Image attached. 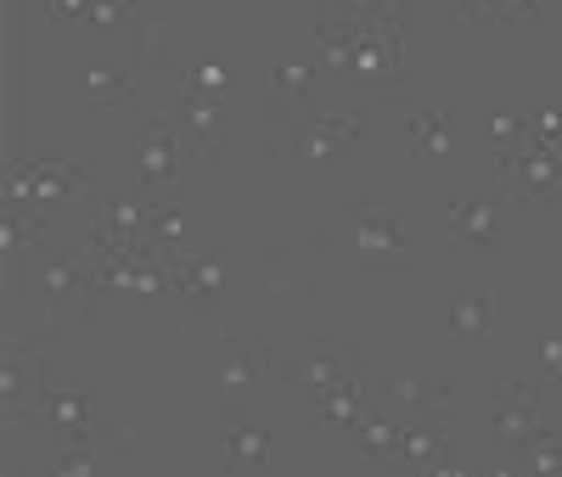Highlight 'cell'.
Instances as JSON below:
<instances>
[{"label":"cell","mask_w":562,"mask_h":477,"mask_svg":"<svg viewBox=\"0 0 562 477\" xmlns=\"http://www.w3.org/2000/svg\"><path fill=\"white\" fill-rule=\"evenodd\" d=\"M52 472H63V477H97V472H102V461H97V439H68V444H57Z\"/></svg>","instance_id":"obj_31"},{"label":"cell","mask_w":562,"mask_h":477,"mask_svg":"<svg viewBox=\"0 0 562 477\" xmlns=\"http://www.w3.org/2000/svg\"><path fill=\"white\" fill-rule=\"evenodd\" d=\"M40 421L57 433V444H68V439H90V394H85V388H45V399H40Z\"/></svg>","instance_id":"obj_16"},{"label":"cell","mask_w":562,"mask_h":477,"mask_svg":"<svg viewBox=\"0 0 562 477\" xmlns=\"http://www.w3.org/2000/svg\"><path fill=\"white\" fill-rule=\"evenodd\" d=\"M180 236H186V208L158 203V208L147 214V230H140V242L158 248V253H180Z\"/></svg>","instance_id":"obj_28"},{"label":"cell","mask_w":562,"mask_h":477,"mask_svg":"<svg viewBox=\"0 0 562 477\" xmlns=\"http://www.w3.org/2000/svg\"><path fill=\"white\" fill-rule=\"evenodd\" d=\"M34 286L45 298V320L52 326H85V293H90V264L85 253H57L34 248Z\"/></svg>","instance_id":"obj_5"},{"label":"cell","mask_w":562,"mask_h":477,"mask_svg":"<svg viewBox=\"0 0 562 477\" xmlns=\"http://www.w3.org/2000/svg\"><path fill=\"white\" fill-rule=\"evenodd\" d=\"M276 371L293 382V388H304L310 399L338 388V382L360 376V349L355 343H338V338H310V343H281L270 349Z\"/></svg>","instance_id":"obj_3"},{"label":"cell","mask_w":562,"mask_h":477,"mask_svg":"<svg viewBox=\"0 0 562 477\" xmlns=\"http://www.w3.org/2000/svg\"><path fill=\"white\" fill-rule=\"evenodd\" d=\"M315 73H321V63H276L270 90H276V113H281V118L299 113L310 95H315Z\"/></svg>","instance_id":"obj_22"},{"label":"cell","mask_w":562,"mask_h":477,"mask_svg":"<svg viewBox=\"0 0 562 477\" xmlns=\"http://www.w3.org/2000/svg\"><path fill=\"white\" fill-rule=\"evenodd\" d=\"M360 147V113H321L299 129H281L276 152L293 163H326V158H349Z\"/></svg>","instance_id":"obj_6"},{"label":"cell","mask_w":562,"mask_h":477,"mask_svg":"<svg viewBox=\"0 0 562 477\" xmlns=\"http://www.w3.org/2000/svg\"><path fill=\"white\" fill-rule=\"evenodd\" d=\"M85 95L97 107H130L135 102V84L124 73H108V68H85Z\"/></svg>","instance_id":"obj_30"},{"label":"cell","mask_w":562,"mask_h":477,"mask_svg":"<svg viewBox=\"0 0 562 477\" xmlns=\"http://www.w3.org/2000/svg\"><path fill=\"white\" fill-rule=\"evenodd\" d=\"M40 343H7V371H0V410H7V421H40Z\"/></svg>","instance_id":"obj_9"},{"label":"cell","mask_w":562,"mask_h":477,"mask_svg":"<svg viewBox=\"0 0 562 477\" xmlns=\"http://www.w3.org/2000/svg\"><path fill=\"white\" fill-rule=\"evenodd\" d=\"M540 0H456V23H529Z\"/></svg>","instance_id":"obj_24"},{"label":"cell","mask_w":562,"mask_h":477,"mask_svg":"<svg viewBox=\"0 0 562 477\" xmlns=\"http://www.w3.org/2000/svg\"><path fill=\"white\" fill-rule=\"evenodd\" d=\"M540 433V388L535 382H506L495 394V450L518 455Z\"/></svg>","instance_id":"obj_10"},{"label":"cell","mask_w":562,"mask_h":477,"mask_svg":"<svg viewBox=\"0 0 562 477\" xmlns=\"http://www.w3.org/2000/svg\"><path fill=\"white\" fill-rule=\"evenodd\" d=\"M130 18V0H90V23H113Z\"/></svg>","instance_id":"obj_37"},{"label":"cell","mask_w":562,"mask_h":477,"mask_svg":"<svg viewBox=\"0 0 562 477\" xmlns=\"http://www.w3.org/2000/svg\"><path fill=\"white\" fill-rule=\"evenodd\" d=\"M135 29H140V57H147V63H169V29H158L147 18H140Z\"/></svg>","instance_id":"obj_33"},{"label":"cell","mask_w":562,"mask_h":477,"mask_svg":"<svg viewBox=\"0 0 562 477\" xmlns=\"http://www.w3.org/2000/svg\"><path fill=\"white\" fill-rule=\"evenodd\" d=\"M276 360H270V343H231L225 349V365H220V399L225 405H254L265 394Z\"/></svg>","instance_id":"obj_13"},{"label":"cell","mask_w":562,"mask_h":477,"mask_svg":"<svg viewBox=\"0 0 562 477\" xmlns=\"http://www.w3.org/2000/svg\"><path fill=\"white\" fill-rule=\"evenodd\" d=\"M371 405L400 416V421H422V416H445L450 410V394L439 388V382H428V371L416 365V343L405 349V371H394L389 382H378L371 388Z\"/></svg>","instance_id":"obj_7"},{"label":"cell","mask_w":562,"mask_h":477,"mask_svg":"<svg viewBox=\"0 0 562 477\" xmlns=\"http://www.w3.org/2000/svg\"><path fill=\"white\" fill-rule=\"evenodd\" d=\"M501 203L506 197H479V203H450V230L461 236V242H479V248H490L495 242V219H501Z\"/></svg>","instance_id":"obj_21"},{"label":"cell","mask_w":562,"mask_h":477,"mask_svg":"<svg viewBox=\"0 0 562 477\" xmlns=\"http://www.w3.org/2000/svg\"><path fill=\"white\" fill-rule=\"evenodd\" d=\"M321 225H333L326 236H338V242H344L366 270H400V264L411 259L405 225H400V214H389V208H371V203L321 208Z\"/></svg>","instance_id":"obj_1"},{"label":"cell","mask_w":562,"mask_h":477,"mask_svg":"<svg viewBox=\"0 0 562 477\" xmlns=\"http://www.w3.org/2000/svg\"><path fill=\"white\" fill-rule=\"evenodd\" d=\"M501 472H524V477H557L562 472V433H535Z\"/></svg>","instance_id":"obj_23"},{"label":"cell","mask_w":562,"mask_h":477,"mask_svg":"<svg viewBox=\"0 0 562 477\" xmlns=\"http://www.w3.org/2000/svg\"><path fill=\"white\" fill-rule=\"evenodd\" d=\"M175 124H180V135H186V152L220 158V102H214V95L180 84V113H175Z\"/></svg>","instance_id":"obj_14"},{"label":"cell","mask_w":562,"mask_h":477,"mask_svg":"<svg viewBox=\"0 0 562 477\" xmlns=\"http://www.w3.org/2000/svg\"><path fill=\"white\" fill-rule=\"evenodd\" d=\"M180 84L214 95V102L225 107V102H231V90H237V68H231V63H192V68H180Z\"/></svg>","instance_id":"obj_26"},{"label":"cell","mask_w":562,"mask_h":477,"mask_svg":"<svg viewBox=\"0 0 562 477\" xmlns=\"http://www.w3.org/2000/svg\"><path fill=\"white\" fill-rule=\"evenodd\" d=\"M180 152H186L180 124L169 113H147L140 118V135H135V180L164 197V191L175 185V174H180Z\"/></svg>","instance_id":"obj_8"},{"label":"cell","mask_w":562,"mask_h":477,"mask_svg":"<svg viewBox=\"0 0 562 477\" xmlns=\"http://www.w3.org/2000/svg\"><path fill=\"white\" fill-rule=\"evenodd\" d=\"M366 410H371V399H366V382L360 376H349V382H338V388L315 394V416L326 427H338V433H355V427L366 421Z\"/></svg>","instance_id":"obj_18"},{"label":"cell","mask_w":562,"mask_h":477,"mask_svg":"<svg viewBox=\"0 0 562 477\" xmlns=\"http://www.w3.org/2000/svg\"><path fill=\"white\" fill-rule=\"evenodd\" d=\"M524 129H529V118H524V113H495V118H490V135H495V147H501V152H506Z\"/></svg>","instance_id":"obj_35"},{"label":"cell","mask_w":562,"mask_h":477,"mask_svg":"<svg viewBox=\"0 0 562 477\" xmlns=\"http://www.w3.org/2000/svg\"><path fill=\"white\" fill-rule=\"evenodd\" d=\"M79 180L85 169L79 163H18L7 174V208H29V203H63V197H79Z\"/></svg>","instance_id":"obj_11"},{"label":"cell","mask_w":562,"mask_h":477,"mask_svg":"<svg viewBox=\"0 0 562 477\" xmlns=\"http://www.w3.org/2000/svg\"><path fill=\"white\" fill-rule=\"evenodd\" d=\"M158 208V191L135 185L130 197L97 208V225H90V248H135L140 230H147V214Z\"/></svg>","instance_id":"obj_12"},{"label":"cell","mask_w":562,"mask_h":477,"mask_svg":"<svg viewBox=\"0 0 562 477\" xmlns=\"http://www.w3.org/2000/svg\"><path fill=\"white\" fill-rule=\"evenodd\" d=\"M18 248H45V219L40 214H18V208H7V219H0V253L7 259H18Z\"/></svg>","instance_id":"obj_27"},{"label":"cell","mask_w":562,"mask_h":477,"mask_svg":"<svg viewBox=\"0 0 562 477\" xmlns=\"http://www.w3.org/2000/svg\"><path fill=\"white\" fill-rule=\"evenodd\" d=\"M535 354H540V371L551 382H562V331H546V338H535Z\"/></svg>","instance_id":"obj_34"},{"label":"cell","mask_w":562,"mask_h":477,"mask_svg":"<svg viewBox=\"0 0 562 477\" xmlns=\"http://www.w3.org/2000/svg\"><path fill=\"white\" fill-rule=\"evenodd\" d=\"M45 18H52V23H74V18H90V0H45Z\"/></svg>","instance_id":"obj_36"},{"label":"cell","mask_w":562,"mask_h":477,"mask_svg":"<svg viewBox=\"0 0 562 477\" xmlns=\"http://www.w3.org/2000/svg\"><path fill=\"white\" fill-rule=\"evenodd\" d=\"M360 95H389L405 84V39H400V0L383 12L355 29V63L344 73Z\"/></svg>","instance_id":"obj_2"},{"label":"cell","mask_w":562,"mask_h":477,"mask_svg":"<svg viewBox=\"0 0 562 477\" xmlns=\"http://www.w3.org/2000/svg\"><path fill=\"white\" fill-rule=\"evenodd\" d=\"M501 197L529 203V197H562V152L546 147L535 129H524L501 152Z\"/></svg>","instance_id":"obj_4"},{"label":"cell","mask_w":562,"mask_h":477,"mask_svg":"<svg viewBox=\"0 0 562 477\" xmlns=\"http://www.w3.org/2000/svg\"><path fill=\"white\" fill-rule=\"evenodd\" d=\"M225 270H231L225 253H169V281L186 298H214L225 286Z\"/></svg>","instance_id":"obj_17"},{"label":"cell","mask_w":562,"mask_h":477,"mask_svg":"<svg viewBox=\"0 0 562 477\" xmlns=\"http://www.w3.org/2000/svg\"><path fill=\"white\" fill-rule=\"evenodd\" d=\"M270 450H276V439H270V427H259V421H237L225 433V466L231 472H259L270 461Z\"/></svg>","instance_id":"obj_20"},{"label":"cell","mask_w":562,"mask_h":477,"mask_svg":"<svg viewBox=\"0 0 562 477\" xmlns=\"http://www.w3.org/2000/svg\"><path fill=\"white\" fill-rule=\"evenodd\" d=\"M450 326L461 331V338H490V331H495V304H490V293H456V298H450Z\"/></svg>","instance_id":"obj_25"},{"label":"cell","mask_w":562,"mask_h":477,"mask_svg":"<svg viewBox=\"0 0 562 477\" xmlns=\"http://www.w3.org/2000/svg\"><path fill=\"white\" fill-rule=\"evenodd\" d=\"M411 152L445 158L450 152V118L445 113H411Z\"/></svg>","instance_id":"obj_29"},{"label":"cell","mask_w":562,"mask_h":477,"mask_svg":"<svg viewBox=\"0 0 562 477\" xmlns=\"http://www.w3.org/2000/svg\"><path fill=\"white\" fill-rule=\"evenodd\" d=\"M394 7V0H321V23H349V29H360V23H371V18H383Z\"/></svg>","instance_id":"obj_32"},{"label":"cell","mask_w":562,"mask_h":477,"mask_svg":"<svg viewBox=\"0 0 562 477\" xmlns=\"http://www.w3.org/2000/svg\"><path fill=\"white\" fill-rule=\"evenodd\" d=\"M400 433L405 421L389 416V410H366V421L355 427V450L371 461V466H394L400 461Z\"/></svg>","instance_id":"obj_19"},{"label":"cell","mask_w":562,"mask_h":477,"mask_svg":"<svg viewBox=\"0 0 562 477\" xmlns=\"http://www.w3.org/2000/svg\"><path fill=\"white\" fill-rule=\"evenodd\" d=\"M445 455H450V439H445V416H422V421H405V433H400V466H416V472H456Z\"/></svg>","instance_id":"obj_15"}]
</instances>
